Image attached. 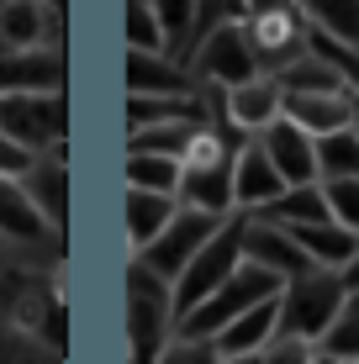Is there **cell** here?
Returning <instances> with one entry per match:
<instances>
[{
    "instance_id": "15",
    "label": "cell",
    "mask_w": 359,
    "mask_h": 364,
    "mask_svg": "<svg viewBox=\"0 0 359 364\" xmlns=\"http://www.w3.org/2000/svg\"><path fill=\"white\" fill-rule=\"evenodd\" d=\"M6 90H64L58 48H0V95Z\"/></svg>"
},
{
    "instance_id": "6",
    "label": "cell",
    "mask_w": 359,
    "mask_h": 364,
    "mask_svg": "<svg viewBox=\"0 0 359 364\" xmlns=\"http://www.w3.org/2000/svg\"><path fill=\"white\" fill-rule=\"evenodd\" d=\"M249 74H259V53H254L243 21H217L191 43V80L227 90V85L249 80Z\"/></svg>"
},
{
    "instance_id": "17",
    "label": "cell",
    "mask_w": 359,
    "mask_h": 364,
    "mask_svg": "<svg viewBox=\"0 0 359 364\" xmlns=\"http://www.w3.org/2000/svg\"><path fill=\"white\" fill-rule=\"evenodd\" d=\"M180 206H201L227 217L232 211V154L217 159V164H180V185H175Z\"/></svg>"
},
{
    "instance_id": "10",
    "label": "cell",
    "mask_w": 359,
    "mask_h": 364,
    "mask_svg": "<svg viewBox=\"0 0 359 364\" xmlns=\"http://www.w3.org/2000/svg\"><path fill=\"white\" fill-rule=\"evenodd\" d=\"M280 106H286V85H280V74H264V69L222 90V117H227V127H238L249 137L264 132L269 122L280 117Z\"/></svg>"
},
{
    "instance_id": "4",
    "label": "cell",
    "mask_w": 359,
    "mask_h": 364,
    "mask_svg": "<svg viewBox=\"0 0 359 364\" xmlns=\"http://www.w3.org/2000/svg\"><path fill=\"white\" fill-rule=\"evenodd\" d=\"M343 291H349V280H343L338 269H323V264L291 274V280L280 285V333H296V338H312L317 343V333L333 322Z\"/></svg>"
},
{
    "instance_id": "7",
    "label": "cell",
    "mask_w": 359,
    "mask_h": 364,
    "mask_svg": "<svg viewBox=\"0 0 359 364\" xmlns=\"http://www.w3.org/2000/svg\"><path fill=\"white\" fill-rule=\"evenodd\" d=\"M217 211H201V206H175V217L164 222V228L154 232V243L143 248V254H132V259H143L154 274H164V280H175V274L185 269V259L195 254V248L206 243V237L217 232Z\"/></svg>"
},
{
    "instance_id": "21",
    "label": "cell",
    "mask_w": 359,
    "mask_h": 364,
    "mask_svg": "<svg viewBox=\"0 0 359 364\" xmlns=\"http://www.w3.org/2000/svg\"><path fill=\"white\" fill-rule=\"evenodd\" d=\"M312 348H317V359H328V364H359V285L343 291L333 322L317 333Z\"/></svg>"
},
{
    "instance_id": "28",
    "label": "cell",
    "mask_w": 359,
    "mask_h": 364,
    "mask_svg": "<svg viewBox=\"0 0 359 364\" xmlns=\"http://www.w3.org/2000/svg\"><path fill=\"white\" fill-rule=\"evenodd\" d=\"M323 200H328L333 222H343L349 232H359V174H328L323 180Z\"/></svg>"
},
{
    "instance_id": "13",
    "label": "cell",
    "mask_w": 359,
    "mask_h": 364,
    "mask_svg": "<svg viewBox=\"0 0 359 364\" xmlns=\"http://www.w3.org/2000/svg\"><path fill=\"white\" fill-rule=\"evenodd\" d=\"M243 259H254V264H264V269H275L280 280H291V274H301V269H312V259L301 254V243L280 228V222H269V217H243Z\"/></svg>"
},
{
    "instance_id": "1",
    "label": "cell",
    "mask_w": 359,
    "mask_h": 364,
    "mask_svg": "<svg viewBox=\"0 0 359 364\" xmlns=\"http://www.w3.org/2000/svg\"><path fill=\"white\" fill-rule=\"evenodd\" d=\"M238 259H243V217H232V211H227V217L217 222V232L206 237V243L185 259V269L169 280V296H175V322L195 306V301L212 296L217 285L238 269Z\"/></svg>"
},
{
    "instance_id": "22",
    "label": "cell",
    "mask_w": 359,
    "mask_h": 364,
    "mask_svg": "<svg viewBox=\"0 0 359 364\" xmlns=\"http://www.w3.org/2000/svg\"><path fill=\"white\" fill-rule=\"evenodd\" d=\"M175 206H180L175 196H159V191H138V185H127V248H132V254H143V248L154 243V232L175 217Z\"/></svg>"
},
{
    "instance_id": "34",
    "label": "cell",
    "mask_w": 359,
    "mask_h": 364,
    "mask_svg": "<svg viewBox=\"0 0 359 364\" xmlns=\"http://www.w3.org/2000/svg\"><path fill=\"white\" fill-rule=\"evenodd\" d=\"M249 11H269V6H291V0H243Z\"/></svg>"
},
{
    "instance_id": "31",
    "label": "cell",
    "mask_w": 359,
    "mask_h": 364,
    "mask_svg": "<svg viewBox=\"0 0 359 364\" xmlns=\"http://www.w3.org/2000/svg\"><path fill=\"white\" fill-rule=\"evenodd\" d=\"M243 16H249V6H243V0H195V21H191L185 48H191L206 27H217V21H243Z\"/></svg>"
},
{
    "instance_id": "8",
    "label": "cell",
    "mask_w": 359,
    "mask_h": 364,
    "mask_svg": "<svg viewBox=\"0 0 359 364\" xmlns=\"http://www.w3.org/2000/svg\"><path fill=\"white\" fill-rule=\"evenodd\" d=\"M243 27H249V43H254L259 69H264V74H280L291 58H301V53H306V32H312L296 6L249 11V16H243Z\"/></svg>"
},
{
    "instance_id": "20",
    "label": "cell",
    "mask_w": 359,
    "mask_h": 364,
    "mask_svg": "<svg viewBox=\"0 0 359 364\" xmlns=\"http://www.w3.org/2000/svg\"><path fill=\"white\" fill-rule=\"evenodd\" d=\"M53 232L48 228V217L37 211V200L27 196V185L21 180H0V237L6 243H43V237Z\"/></svg>"
},
{
    "instance_id": "11",
    "label": "cell",
    "mask_w": 359,
    "mask_h": 364,
    "mask_svg": "<svg viewBox=\"0 0 359 364\" xmlns=\"http://www.w3.org/2000/svg\"><path fill=\"white\" fill-rule=\"evenodd\" d=\"M286 117L296 127H306L312 137L323 132H338V127H354V111H359V95L349 85H312V90H286Z\"/></svg>"
},
{
    "instance_id": "32",
    "label": "cell",
    "mask_w": 359,
    "mask_h": 364,
    "mask_svg": "<svg viewBox=\"0 0 359 364\" xmlns=\"http://www.w3.org/2000/svg\"><path fill=\"white\" fill-rule=\"evenodd\" d=\"M264 364H317V348L312 338H296V333H275L264 343V354H259Z\"/></svg>"
},
{
    "instance_id": "25",
    "label": "cell",
    "mask_w": 359,
    "mask_h": 364,
    "mask_svg": "<svg viewBox=\"0 0 359 364\" xmlns=\"http://www.w3.org/2000/svg\"><path fill=\"white\" fill-rule=\"evenodd\" d=\"M127 185L175 196V185H180V154H169V148H127Z\"/></svg>"
},
{
    "instance_id": "30",
    "label": "cell",
    "mask_w": 359,
    "mask_h": 364,
    "mask_svg": "<svg viewBox=\"0 0 359 364\" xmlns=\"http://www.w3.org/2000/svg\"><path fill=\"white\" fill-rule=\"evenodd\" d=\"M159 16V32H164L169 48H185V37H191V21H195V0H148Z\"/></svg>"
},
{
    "instance_id": "18",
    "label": "cell",
    "mask_w": 359,
    "mask_h": 364,
    "mask_svg": "<svg viewBox=\"0 0 359 364\" xmlns=\"http://www.w3.org/2000/svg\"><path fill=\"white\" fill-rule=\"evenodd\" d=\"M21 185H27V196L37 200V211L48 217V228H64V211H69V169H64V154L58 148H48V154H37V164L21 174Z\"/></svg>"
},
{
    "instance_id": "14",
    "label": "cell",
    "mask_w": 359,
    "mask_h": 364,
    "mask_svg": "<svg viewBox=\"0 0 359 364\" xmlns=\"http://www.w3.org/2000/svg\"><path fill=\"white\" fill-rule=\"evenodd\" d=\"M280 191H286V180H280V169L269 164V154L259 148V137L243 143L238 154H232V211H259Z\"/></svg>"
},
{
    "instance_id": "3",
    "label": "cell",
    "mask_w": 359,
    "mask_h": 364,
    "mask_svg": "<svg viewBox=\"0 0 359 364\" xmlns=\"http://www.w3.org/2000/svg\"><path fill=\"white\" fill-rule=\"evenodd\" d=\"M280 274L275 269H264V264H254V259H238V269L227 274V280L217 285L206 301H195L191 311L175 322V333H195V338H212L222 322H232L243 306H254V301H264V296H275L280 291Z\"/></svg>"
},
{
    "instance_id": "23",
    "label": "cell",
    "mask_w": 359,
    "mask_h": 364,
    "mask_svg": "<svg viewBox=\"0 0 359 364\" xmlns=\"http://www.w3.org/2000/svg\"><path fill=\"white\" fill-rule=\"evenodd\" d=\"M306 16V27L333 37L343 48H359V0H291Z\"/></svg>"
},
{
    "instance_id": "33",
    "label": "cell",
    "mask_w": 359,
    "mask_h": 364,
    "mask_svg": "<svg viewBox=\"0 0 359 364\" xmlns=\"http://www.w3.org/2000/svg\"><path fill=\"white\" fill-rule=\"evenodd\" d=\"M32 164H37V148H27V143H16V137L0 132V180H21Z\"/></svg>"
},
{
    "instance_id": "12",
    "label": "cell",
    "mask_w": 359,
    "mask_h": 364,
    "mask_svg": "<svg viewBox=\"0 0 359 364\" xmlns=\"http://www.w3.org/2000/svg\"><path fill=\"white\" fill-rule=\"evenodd\" d=\"M254 137H259V148L269 154V164L280 169V180H286V185L317 180V137L306 132V127H296L286 111H280L264 132H254Z\"/></svg>"
},
{
    "instance_id": "2",
    "label": "cell",
    "mask_w": 359,
    "mask_h": 364,
    "mask_svg": "<svg viewBox=\"0 0 359 364\" xmlns=\"http://www.w3.org/2000/svg\"><path fill=\"white\" fill-rule=\"evenodd\" d=\"M169 333H175L169 280L154 274L143 259H132L127 264V343H132V359H154Z\"/></svg>"
},
{
    "instance_id": "24",
    "label": "cell",
    "mask_w": 359,
    "mask_h": 364,
    "mask_svg": "<svg viewBox=\"0 0 359 364\" xmlns=\"http://www.w3.org/2000/svg\"><path fill=\"white\" fill-rule=\"evenodd\" d=\"M48 6L43 0H0V48H43Z\"/></svg>"
},
{
    "instance_id": "36",
    "label": "cell",
    "mask_w": 359,
    "mask_h": 364,
    "mask_svg": "<svg viewBox=\"0 0 359 364\" xmlns=\"http://www.w3.org/2000/svg\"><path fill=\"white\" fill-rule=\"evenodd\" d=\"M354 132H359V111H354Z\"/></svg>"
},
{
    "instance_id": "29",
    "label": "cell",
    "mask_w": 359,
    "mask_h": 364,
    "mask_svg": "<svg viewBox=\"0 0 359 364\" xmlns=\"http://www.w3.org/2000/svg\"><path fill=\"white\" fill-rule=\"evenodd\" d=\"M127 48H148V53H169L164 32H159V16L148 0H127Z\"/></svg>"
},
{
    "instance_id": "9",
    "label": "cell",
    "mask_w": 359,
    "mask_h": 364,
    "mask_svg": "<svg viewBox=\"0 0 359 364\" xmlns=\"http://www.w3.org/2000/svg\"><path fill=\"white\" fill-rule=\"evenodd\" d=\"M275 333H280V291L264 296V301H254V306H243L232 322H222V328L212 333V354H217V364L259 359Z\"/></svg>"
},
{
    "instance_id": "27",
    "label": "cell",
    "mask_w": 359,
    "mask_h": 364,
    "mask_svg": "<svg viewBox=\"0 0 359 364\" xmlns=\"http://www.w3.org/2000/svg\"><path fill=\"white\" fill-rule=\"evenodd\" d=\"M328 174H359V132L354 127L317 137V180H328Z\"/></svg>"
},
{
    "instance_id": "35",
    "label": "cell",
    "mask_w": 359,
    "mask_h": 364,
    "mask_svg": "<svg viewBox=\"0 0 359 364\" xmlns=\"http://www.w3.org/2000/svg\"><path fill=\"white\" fill-rule=\"evenodd\" d=\"M343 280H349V285H359V254L349 259V269H343Z\"/></svg>"
},
{
    "instance_id": "5",
    "label": "cell",
    "mask_w": 359,
    "mask_h": 364,
    "mask_svg": "<svg viewBox=\"0 0 359 364\" xmlns=\"http://www.w3.org/2000/svg\"><path fill=\"white\" fill-rule=\"evenodd\" d=\"M0 132L37 148V154L64 148V137H69L64 90H6L0 95Z\"/></svg>"
},
{
    "instance_id": "16",
    "label": "cell",
    "mask_w": 359,
    "mask_h": 364,
    "mask_svg": "<svg viewBox=\"0 0 359 364\" xmlns=\"http://www.w3.org/2000/svg\"><path fill=\"white\" fill-rule=\"evenodd\" d=\"M296 243H301V254L312 259V264H323V269H349V259L359 254V232H349L343 222H333V217H323V222H280Z\"/></svg>"
},
{
    "instance_id": "26",
    "label": "cell",
    "mask_w": 359,
    "mask_h": 364,
    "mask_svg": "<svg viewBox=\"0 0 359 364\" xmlns=\"http://www.w3.org/2000/svg\"><path fill=\"white\" fill-rule=\"evenodd\" d=\"M175 117H201V100H195V95L127 90V127H154V122H175Z\"/></svg>"
},
{
    "instance_id": "19",
    "label": "cell",
    "mask_w": 359,
    "mask_h": 364,
    "mask_svg": "<svg viewBox=\"0 0 359 364\" xmlns=\"http://www.w3.org/2000/svg\"><path fill=\"white\" fill-rule=\"evenodd\" d=\"M127 90H148V95H195V80H191V69L169 64V53L127 48Z\"/></svg>"
}]
</instances>
